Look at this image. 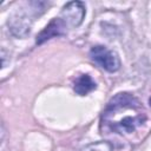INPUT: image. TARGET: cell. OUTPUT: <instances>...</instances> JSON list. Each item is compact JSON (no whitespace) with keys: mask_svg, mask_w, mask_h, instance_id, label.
Here are the masks:
<instances>
[{"mask_svg":"<svg viewBox=\"0 0 151 151\" xmlns=\"http://www.w3.org/2000/svg\"><path fill=\"white\" fill-rule=\"evenodd\" d=\"M101 120L111 131L129 134L145 123L146 113L136 97L129 93H118L107 104Z\"/></svg>","mask_w":151,"mask_h":151,"instance_id":"cell-1","label":"cell"},{"mask_svg":"<svg viewBox=\"0 0 151 151\" xmlns=\"http://www.w3.org/2000/svg\"><path fill=\"white\" fill-rule=\"evenodd\" d=\"M90 55L94 63H97L101 68L107 72H116L120 68V59L118 54L109 50L106 46H93L90 51Z\"/></svg>","mask_w":151,"mask_h":151,"instance_id":"cell-2","label":"cell"},{"mask_svg":"<svg viewBox=\"0 0 151 151\" xmlns=\"http://www.w3.org/2000/svg\"><path fill=\"white\" fill-rule=\"evenodd\" d=\"M84 17H85L84 4L80 1H71L63 7L59 18L64 21L66 27H77L83 22Z\"/></svg>","mask_w":151,"mask_h":151,"instance_id":"cell-3","label":"cell"},{"mask_svg":"<svg viewBox=\"0 0 151 151\" xmlns=\"http://www.w3.org/2000/svg\"><path fill=\"white\" fill-rule=\"evenodd\" d=\"M66 31V25L60 18H54L38 35H37V44H42L44 41L55 37L61 35Z\"/></svg>","mask_w":151,"mask_h":151,"instance_id":"cell-4","label":"cell"},{"mask_svg":"<svg viewBox=\"0 0 151 151\" xmlns=\"http://www.w3.org/2000/svg\"><path fill=\"white\" fill-rule=\"evenodd\" d=\"M97 87V84L88 74H81L77 78L73 85V90L79 96H85L90 92H92Z\"/></svg>","mask_w":151,"mask_h":151,"instance_id":"cell-5","label":"cell"},{"mask_svg":"<svg viewBox=\"0 0 151 151\" xmlns=\"http://www.w3.org/2000/svg\"><path fill=\"white\" fill-rule=\"evenodd\" d=\"M78 151H112V145L106 140H100V142L87 144Z\"/></svg>","mask_w":151,"mask_h":151,"instance_id":"cell-6","label":"cell"},{"mask_svg":"<svg viewBox=\"0 0 151 151\" xmlns=\"http://www.w3.org/2000/svg\"><path fill=\"white\" fill-rule=\"evenodd\" d=\"M149 104H150V106H151V98L149 99Z\"/></svg>","mask_w":151,"mask_h":151,"instance_id":"cell-7","label":"cell"}]
</instances>
